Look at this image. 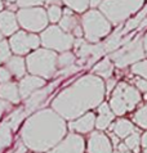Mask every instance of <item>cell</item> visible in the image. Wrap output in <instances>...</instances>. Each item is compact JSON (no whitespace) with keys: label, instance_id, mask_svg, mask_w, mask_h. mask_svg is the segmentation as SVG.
Masks as SVG:
<instances>
[{"label":"cell","instance_id":"obj_47","mask_svg":"<svg viewBox=\"0 0 147 153\" xmlns=\"http://www.w3.org/2000/svg\"><path fill=\"white\" fill-rule=\"evenodd\" d=\"M143 49H145V54H147V33L143 37Z\"/></svg>","mask_w":147,"mask_h":153},{"label":"cell","instance_id":"obj_32","mask_svg":"<svg viewBox=\"0 0 147 153\" xmlns=\"http://www.w3.org/2000/svg\"><path fill=\"white\" fill-rule=\"evenodd\" d=\"M132 72L136 75L142 76L145 80H147V61H141L134 63L132 67Z\"/></svg>","mask_w":147,"mask_h":153},{"label":"cell","instance_id":"obj_3","mask_svg":"<svg viewBox=\"0 0 147 153\" xmlns=\"http://www.w3.org/2000/svg\"><path fill=\"white\" fill-rule=\"evenodd\" d=\"M26 66L31 75L50 79L57 71V54L49 49H36L27 56Z\"/></svg>","mask_w":147,"mask_h":153},{"label":"cell","instance_id":"obj_1","mask_svg":"<svg viewBox=\"0 0 147 153\" xmlns=\"http://www.w3.org/2000/svg\"><path fill=\"white\" fill-rule=\"evenodd\" d=\"M105 98V84L97 75H85L62 90L52 102V108L64 120H76L98 107Z\"/></svg>","mask_w":147,"mask_h":153},{"label":"cell","instance_id":"obj_7","mask_svg":"<svg viewBox=\"0 0 147 153\" xmlns=\"http://www.w3.org/2000/svg\"><path fill=\"white\" fill-rule=\"evenodd\" d=\"M16 16L20 26L30 32L44 31L49 22L45 9H43L40 7L22 8V9L18 10V13Z\"/></svg>","mask_w":147,"mask_h":153},{"label":"cell","instance_id":"obj_28","mask_svg":"<svg viewBox=\"0 0 147 153\" xmlns=\"http://www.w3.org/2000/svg\"><path fill=\"white\" fill-rule=\"evenodd\" d=\"M134 121L137 122V125H140L143 129H147V104L141 107L134 113Z\"/></svg>","mask_w":147,"mask_h":153},{"label":"cell","instance_id":"obj_20","mask_svg":"<svg viewBox=\"0 0 147 153\" xmlns=\"http://www.w3.org/2000/svg\"><path fill=\"white\" fill-rule=\"evenodd\" d=\"M112 131L118 138H127L130 134H133L136 131L134 125L132 124L129 120H125V118H122V120H118L112 126Z\"/></svg>","mask_w":147,"mask_h":153},{"label":"cell","instance_id":"obj_13","mask_svg":"<svg viewBox=\"0 0 147 153\" xmlns=\"http://www.w3.org/2000/svg\"><path fill=\"white\" fill-rule=\"evenodd\" d=\"M88 153H112L110 138L99 131H94L88 139Z\"/></svg>","mask_w":147,"mask_h":153},{"label":"cell","instance_id":"obj_5","mask_svg":"<svg viewBox=\"0 0 147 153\" xmlns=\"http://www.w3.org/2000/svg\"><path fill=\"white\" fill-rule=\"evenodd\" d=\"M81 26L85 39L90 42H98L111 31V23L99 10H88L81 18Z\"/></svg>","mask_w":147,"mask_h":153},{"label":"cell","instance_id":"obj_37","mask_svg":"<svg viewBox=\"0 0 147 153\" xmlns=\"http://www.w3.org/2000/svg\"><path fill=\"white\" fill-rule=\"evenodd\" d=\"M98 113L99 114H107V116H114L110 105L107 103H105V102H102V103L98 105Z\"/></svg>","mask_w":147,"mask_h":153},{"label":"cell","instance_id":"obj_14","mask_svg":"<svg viewBox=\"0 0 147 153\" xmlns=\"http://www.w3.org/2000/svg\"><path fill=\"white\" fill-rule=\"evenodd\" d=\"M45 85V80L35 75H28V76H23L20 80L18 84V91H20V97L26 99L28 95H31L34 91L41 89Z\"/></svg>","mask_w":147,"mask_h":153},{"label":"cell","instance_id":"obj_51","mask_svg":"<svg viewBox=\"0 0 147 153\" xmlns=\"http://www.w3.org/2000/svg\"><path fill=\"white\" fill-rule=\"evenodd\" d=\"M8 3H12V1H17V0H7Z\"/></svg>","mask_w":147,"mask_h":153},{"label":"cell","instance_id":"obj_46","mask_svg":"<svg viewBox=\"0 0 147 153\" xmlns=\"http://www.w3.org/2000/svg\"><path fill=\"white\" fill-rule=\"evenodd\" d=\"M115 80H109V81H107V91H110L112 88L115 86Z\"/></svg>","mask_w":147,"mask_h":153},{"label":"cell","instance_id":"obj_25","mask_svg":"<svg viewBox=\"0 0 147 153\" xmlns=\"http://www.w3.org/2000/svg\"><path fill=\"white\" fill-rule=\"evenodd\" d=\"M122 44H123L122 32H120V31H119V33L115 32L114 35H112L110 39L107 40L105 44H103V46H105V52H112V50H116Z\"/></svg>","mask_w":147,"mask_h":153},{"label":"cell","instance_id":"obj_40","mask_svg":"<svg viewBox=\"0 0 147 153\" xmlns=\"http://www.w3.org/2000/svg\"><path fill=\"white\" fill-rule=\"evenodd\" d=\"M134 82H136V86H137L138 90L147 93V80H145V79H136Z\"/></svg>","mask_w":147,"mask_h":153},{"label":"cell","instance_id":"obj_41","mask_svg":"<svg viewBox=\"0 0 147 153\" xmlns=\"http://www.w3.org/2000/svg\"><path fill=\"white\" fill-rule=\"evenodd\" d=\"M26 151H27V147H26L25 144H23L22 142H21V143L18 144V146H17V148H16V149L13 151L12 153H26Z\"/></svg>","mask_w":147,"mask_h":153},{"label":"cell","instance_id":"obj_4","mask_svg":"<svg viewBox=\"0 0 147 153\" xmlns=\"http://www.w3.org/2000/svg\"><path fill=\"white\" fill-rule=\"evenodd\" d=\"M141 102V94L138 89L134 86L120 82L116 85L114 93H112L110 100V108L114 114L123 116L128 111H132L133 108Z\"/></svg>","mask_w":147,"mask_h":153},{"label":"cell","instance_id":"obj_9","mask_svg":"<svg viewBox=\"0 0 147 153\" xmlns=\"http://www.w3.org/2000/svg\"><path fill=\"white\" fill-rule=\"evenodd\" d=\"M74 48L76 52V57L79 58L77 66L90 67L105 54L103 44H89L81 39L74 41Z\"/></svg>","mask_w":147,"mask_h":153},{"label":"cell","instance_id":"obj_24","mask_svg":"<svg viewBox=\"0 0 147 153\" xmlns=\"http://www.w3.org/2000/svg\"><path fill=\"white\" fill-rule=\"evenodd\" d=\"M62 1L76 13H83L89 7V0H62Z\"/></svg>","mask_w":147,"mask_h":153},{"label":"cell","instance_id":"obj_54","mask_svg":"<svg viewBox=\"0 0 147 153\" xmlns=\"http://www.w3.org/2000/svg\"><path fill=\"white\" fill-rule=\"evenodd\" d=\"M145 98H146V99H147V93H146V95H145Z\"/></svg>","mask_w":147,"mask_h":153},{"label":"cell","instance_id":"obj_22","mask_svg":"<svg viewBox=\"0 0 147 153\" xmlns=\"http://www.w3.org/2000/svg\"><path fill=\"white\" fill-rule=\"evenodd\" d=\"M112 70H114V66H112L110 58L103 59V61H101L94 66V72H96L98 76H102V77H105V79H109L112 75Z\"/></svg>","mask_w":147,"mask_h":153},{"label":"cell","instance_id":"obj_53","mask_svg":"<svg viewBox=\"0 0 147 153\" xmlns=\"http://www.w3.org/2000/svg\"><path fill=\"white\" fill-rule=\"evenodd\" d=\"M0 40H3V39H2V32H0Z\"/></svg>","mask_w":147,"mask_h":153},{"label":"cell","instance_id":"obj_39","mask_svg":"<svg viewBox=\"0 0 147 153\" xmlns=\"http://www.w3.org/2000/svg\"><path fill=\"white\" fill-rule=\"evenodd\" d=\"M10 108H12V105H10L9 102H7V100H4V99L0 98V118H2V116L4 113L9 111Z\"/></svg>","mask_w":147,"mask_h":153},{"label":"cell","instance_id":"obj_50","mask_svg":"<svg viewBox=\"0 0 147 153\" xmlns=\"http://www.w3.org/2000/svg\"><path fill=\"white\" fill-rule=\"evenodd\" d=\"M0 12H3V0H0Z\"/></svg>","mask_w":147,"mask_h":153},{"label":"cell","instance_id":"obj_49","mask_svg":"<svg viewBox=\"0 0 147 153\" xmlns=\"http://www.w3.org/2000/svg\"><path fill=\"white\" fill-rule=\"evenodd\" d=\"M140 27H141V28H143V27H147V17L145 18V21H143V22L141 23V26H140Z\"/></svg>","mask_w":147,"mask_h":153},{"label":"cell","instance_id":"obj_6","mask_svg":"<svg viewBox=\"0 0 147 153\" xmlns=\"http://www.w3.org/2000/svg\"><path fill=\"white\" fill-rule=\"evenodd\" d=\"M74 36L64 32L59 26H50L40 35V42L45 49L56 52H67L74 46Z\"/></svg>","mask_w":147,"mask_h":153},{"label":"cell","instance_id":"obj_21","mask_svg":"<svg viewBox=\"0 0 147 153\" xmlns=\"http://www.w3.org/2000/svg\"><path fill=\"white\" fill-rule=\"evenodd\" d=\"M77 26H79V23H77V18L72 14L71 9H66L62 13L61 19H59V27H61L64 32L70 33Z\"/></svg>","mask_w":147,"mask_h":153},{"label":"cell","instance_id":"obj_18","mask_svg":"<svg viewBox=\"0 0 147 153\" xmlns=\"http://www.w3.org/2000/svg\"><path fill=\"white\" fill-rule=\"evenodd\" d=\"M0 98L9 103H18L21 97L18 91V85L16 82H3L0 84Z\"/></svg>","mask_w":147,"mask_h":153},{"label":"cell","instance_id":"obj_31","mask_svg":"<svg viewBox=\"0 0 147 153\" xmlns=\"http://www.w3.org/2000/svg\"><path fill=\"white\" fill-rule=\"evenodd\" d=\"M114 120V116H107V114H98L96 117V126L99 130H105L110 126L111 121Z\"/></svg>","mask_w":147,"mask_h":153},{"label":"cell","instance_id":"obj_2","mask_svg":"<svg viewBox=\"0 0 147 153\" xmlns=\"http://www.w3.org/2000/svg\"><path fill=\"white\" fill-rule=\"evenodd\" d=\"M67 126L53 109H41L31 114L21 129V140L34 152H48L66 137Z\"/></svg>","mask_w":147,"mask_h":153},{"label":"cell","instance_id":"obj_36","mask_svg":"<svg viewBox=\"0 0 147 153\" xmlns=\"http://www.w3.org/2000/svg\"><path fill=\"white\" fill-rule=\"evenodd\" d=\"M80 70V66H77V65H72L70 67H66V68H62V70H59L58 72V76H70L72 74H75V72H77Z\"/></svg>","mask_w":147,"mask_h":153},{"label":"cell","instance_id":"obj_38","mask_svg":"<svg viewBox=\"0 0 147 153\" xmlns=\"http://www.w3.org/2000/svg\"><path fill=\"white\" fill-rule=\"evenodd\" d=\"M10 77H12L10 72L7 68H4V67H0V84L10 81Z\"/></svg>","mask_w":147,"mask_h":153},{"label":"cell","instance_id":"obj_43","mask_svg":"<svg viewBox=\"0 0 147 153\" xmlns=\"http://www.w3.org/2000/svg\"><path fill=\"white\" fill-rule=\"evenodd\" d=\"M141 144H142V147L145 148H147V133H145L143 135H142V138H141Z\"/></svg>","mask_w":147,"mask_h":153},{"label":"cell","instance_id":"obj_17","mask_svg":"<svg viewBox=\"0 0 147 153\" xmlns=\"http://www.w3.org/2000/svg\"><path fill=\"white\" fill-rule=\"evenodd\" d=\"M94 126H96V114L93 112L84 113L83 116L77 117L75 121H72L70 124V127L74 131L81 133V134L90 133Z\"/></svg>","mask_w":147,"mask_h":153},{"label":"cell","instance_id":"obj_19","mask_svg":"<svg viewBox=\"0 0 147 153\" xmlns=\"http://www.w3.org/2000/svg\"><path fill=\"white\" fill-rule=\"evenodd\" d=\"M7 70L10 75H14L17 79H22L26 72V62L21 56L10 57L7 62Z\"/></svg>","mask_w":147,"mask_h":153},{"label":"cell","instance_id":"obj_45","mask_svg":"<svg viewBox=\"0 0 147 153\" xmlns=\"http://www.w3.org/2000/svg\"><path fill=\"white\" fill-rule=\"evenodd\" d=\"M101 3H102V0H89V5L93 8H96L97 5H101Z\"/></svg>","mask_w":147,"mask_h":153},{"label":"cell","instance_id":"obj_15","mask_svg":"<svg viewBox=\"0 0 147 153\" xmlns=\"http://www.w3.org/2000/svg\"><path fill=\"white\" fill-rule=\"evenodd\" d=\"M58 85V81H56L53 82L52 85H49V86H46L44 89H39V90L36 91H34L31 95H28L27 98H26V111L27 112H32V111H35V109L40 105L43 102H44L46 98H48V95L52 93V90L56 88Z\"/></svg>","mask_w":147,"mask_h":153},{"label":"cell","instance_id":"obj_12","mask_svg":"<svg viewBox=\"0 0 147 153\" xmlns=\"http://www.w3.org/2000/svg\"><path fill=\"white\" fill-rule=\"evenodd\" d=\"M85 142L77 134H68L48 153H84Z\"/></svg>","mask_w":147,"mask_h":153},{"label":"cell","instance_id":"obj_29","mask_svg":"<svg viewBox=\"0 0 147 153\" xmlns=\"http://www.w3.org/2000/svg\"><path fill=\"white\" fill-rule=\"evenodd\" d=\"M10 46L9 41L7 40H0V63L8 62V59L10 58Z\"/></svg>","mask_w":147,"mask_h":153},{"label":"cell","instance_id":"obj_11","mask_svg":"<svg viewBox=\"0 0 147 153\" xmlns=\"http://www.w3.org/2000/svg\"><path fill=\"white\" fill-rule=\"evenodd\" d=\"M101 13L110 21L112 25H120L129 18L130 13L125 9L118 0H102L99 5Z\"/></svg>","mask_w":147,"mask_h":153},{"label":"cell","instance_id":"obj_16","mask_svg":"<svg viewBox=\"0 0 147 153\" xmlns=\"http://www.w3.org/2000/svg\"><path fill=\"white\" fill-rule=\"evenodd\" d=\"M18 31V21L17 16L9 10L0 12V32L2 35H13Z\"/></svg>","mask_w":147,"mask_h":153},{"label":"cell","instance_id":"obj_52","mask_svg":"<svg viewBox=\"0 0 147 153\" xmlns=\"http://www.w3.org/2000/svg\"><path fill=\"white\" fill-rule=\"evenodd\" d=\"M115 153H124V152H119V151H118V152H115ZM125 153H129V152H125Z\"/></svg>","mask_w":147,"mask_h":153},{"label":"cell","instance_id":"obj_42","mask_svg":"<svg viewBox=\"0 0 147 153\" xmlns=\"http://www.w3.org/2000/svg\"><path fill=\"white\" fill-rule=\"evenodd\" d=\"M45 3L48 4V5H58L62 3V0H45Z\"/></svg>","mask_w":147,"mask_h":153},{"label":"cell","instance_id":"obj_35","mask_svg":"<svg viewBox=\"0 0 147 153\" xmlns=\"http://www.w3.org/2000/svg\"><path fill=\"white\" fill-rule=\"evenodd\" d=\"M45 3V0H17V5L20 8H35Z\"/></svg>","mask_w":147,"mask_h":153},{"label":"cell","instance_id":"obj_23","mask_svg":"<svg viewBox=\"0 0 147 153\" xmlns=\"http://www.w3.org/2000/svg\"><path fill=\"white\" fill-rule=\"evenodd\" d=\"M75 54L71 53V52H62L61 56L57 57V67H59V68H66V67H70L72 65H75Z\"/></svg>","mask_w":147,"mask_h":153},{"label":"cell","instance_id":"obj_8","mask_svg":"<svg viewBox=\"0 0 147 153\" xmlns=\"http://www.w3.org/2000/svg\"><path fill=\"white\" fill-rule=\"evenodd\" d=\"M145 57V49H143V42L141 39H134L123 48L116 50L110 56L111 61L115 62V65L119 68H124L129 65H134L138 61L143 59Z\"/></svg>","mask_w":147,"mask_h":153},{"label":"cell","instance_id":"obj_10","mask_svg":"<svg viewBox=\"0 0 147 153\" xmlns=\"http://www.w3.org/2000/svg\"><path fill=\"white\" fill-rule=\"evenodd\" d=\"M39 45H40V37L34 33H27L26 31H17L9 40L10 50L16 56H25L30 53V50L38 49Z\"/></svg>","mask_w":147,"mask_h":153},{"label":"cell","instance_id":"obj_34","mask_svg":"<svg viewBox=\"0 0 147 153\" xmlns=\"http://www.w3.org/2000/svg\"><path fill=\"white\" fill-rule=\"evenodd\" d=\"M10 144V133L7 125H3L0 127V149Z\"/></svg>","mask_w":147,"mask_h":153},{"label":"cell","instance_id":"obj_44","mask_svg":"<svg viewBox=\"0 0 147 153\" xmlns=\"http://www.w3.org/2000/svg\"><path fill=\"white\" fill-rule=\"evenodd\" d=\"M118 149H119V152H129V149H128V147L125 146V143H122V144H119L118 146Z\"/></svg>","mask_w":147,"mask_h":153},{"label":"cell","instance_id":"obj_26","mask_svg":"<svg viewBox=\"0 0 147 153\" xmlns=\"http://www.w3.org/2000/svg\"><path fill=\"white\" fill-rule=\"evenodd\" d=\"M125 146L128 147V149L133 151L134 153H140V144H141V137L140 133H133L129 137L125 138Z\"/></svg>","mask_w":147,"mask_h":153},{"label":"cell","instance_id":"obj_30","mask_svg":"<svg viewBox=\"0 0 147 153\" xmlns=\"http://www.w3.org/2000/svg\"><path fill=\"white\" fill-rule=\"evenodd\" d=\"M46 16H48V21H50V22H59L62 17V9L58 5H50L48 8V12H46Z\"/></svg>","mask_w":147,"mask_h":153},{"label":"cell","instance_id":"obj_48","mask_svg":"<svg viewBox=\"0 0 147 153\" xmlns=\"http://www.w3.org/2000/svg\"><path fill=\"white\" fill-rule=\"evenodd\" d=\"M112 142H114V144H116V146H118V143H119V138L116 137V135L114 134L112 135Z\"/></svg>","mask_w":147,"mask_h":153},{"label":"cell","instance_id":"obj_27","mask_svg":"<svg viewBox=\"0 0 147 153\" xmlns=\"http://www.w3.org/2000/svg\"><path fill=\"white\" fill-rule=\"evenodd\" d=\"M118 1L122 4V5H123L130 14L138 12L142 7H143V4H145V0H118Z\"/></svg>","mask_w":147,"mask_h":153},{"label":"cell","instance_id":"obj_33","mask_svg":"<svg viewBox=\"0 0 147 153\" xmlns=\"http://www.w3.org/2000/svg\"><path fill=\"white\" fill-rule=\"evenodd\" d=\"M146 14H147V7H146L145 9L142 10L137 17H134L133 19H129V21H128L127 25H125V31H128V30H132V28H136L138 25L142 22V19H143L145 17H146Z\"/></svg>","mask_w":147,"mask_h":153}]
</instances>
